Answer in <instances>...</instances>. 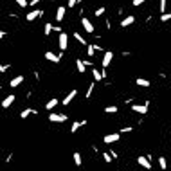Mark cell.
<instances>
[{
    "mask_svg": "<svg viewBox=\"0 0 171 171\" xmlns=\"http://www.w3.org/2000/svg\"><path fill=\"white\" fill-rule=\"evenodd\" d=\"M105 112H106V114H117V106H114V105H112V106H106Z\"/></svg>",
    "mask_w": 171,
    "mask_h": 171,
    "instance_id": "cell-26",
    "label": "cell"
},
{
    "mask_svg": "<svg viewBox=\"0 0 171 171\" xmlns=\"http://www.w3.org/2000/svg\"><path fill=\"white\" fill-rule=\"evenodd\" d=\"M94 52H95V47H94V45H88V49H87V54H88V56H94Z\"/></svg>",
    "mask_w": 171,
    "mask_h": 171,
    "instance_id": "cell-29",
    "label": "cell"
},
{
    "mask_svg": "<svg viewBox=\"0 0 171 171\" xmlns=\"http://www.w3.org/2000/svg\"><path fill=\"white\" fill-rule=\"evenodd\" d=\"M74 38H76L77 41H79V43H83V45H87V40L83 38V36H81L79 33H74Z\"/></svg>",
    "mask_w": 171,
    "mask_h": 171,
    "instance_id": "cell-25",
    "label": "cell"
},
{
    "mask_svg": "<svg viewBox=\"0 0 171 171\" xmlns=\"http://www.w3.org/2000/svg\"><path fill=\"white\" fill-rule=\"evenodd\" d=\"M67 119H69V117L65 114H51L49 115V121H51V123H65Z\"/></svg>",
    "mask_w": 171,
    "mask_h": 171,
    "instance_id": "cell-3",
    "label": "cell"
},
{
    "mask_svg": "<svg viewBox=\"0 0 171 171\" xmlns=\"http://www.w3.org/2000/svg\"><path fill=\"white\" fill-rule=\"evenodd\" d=\"M92 74H94V81H101V79H103V70H97V69H94V70H92Z\"/></svg>",
    "mask_w": 171,
    "mask_h": 171,
    "instance_id": "cell-18",
    "label": "cell"
},
{
    "mask_svg": "<svg viewBox=\"0 0 171 171\" xmlns=\"http://www.w3.org/2000/svg\"><path fill=\"white\" fill-rule=\"evenodd\" d=\"M112 58H114V52H112V51H106V52L103 54V69H106V67L112 63Z\"/></svg>",
    "mask_w": 171,
    "mask_h": 171,
    "instance_id": "cell-6",
    "label": "cell"
},
{
    "mask_svg": "<svg viewBox=\"0 0 171 171\" xmlns=\"http://www.w3.org/2000/svg\"><path fill=\"white\" fill-rule=\"evenodd\" d=\"M159 166H160V169H166V168H168V160H166V157H159Z\"/></svg>",
    "mask_w": 171,
    "mask_h": 171,
    "instance_id": "cell-21",
    "label": "cell"
},
{
    "mask_svg": "<svg viewBox=\"0 0 171 171\" xmlns=\"http://www.w3.org/2000/svg\"><path fill=\"white\" fill-rule=\"evenodd\" d=\"M22 83H23V76H16V77H13V79H11L9 87H11V88H16V87H20Z\"/></svg>",
    "mask_w": 171,
    "mask_h": 171,
    "instance_id": "cell-13",
    "label": "cell"
},
{
    "mask_svg": "<svg viewBox=\"0 0 171 171\" xmlns=\"http://www.w3.org/2000/svg\"><path fill=\"white\" fill-rule=\"evenodd\" d=\"M94 47H95V51H99V52H106V51H103V47L97 45V43H94Z\"/></svg>",
    "mask_w": 171,
    "mask_h": 171,
    "instance_id": "cell-35",
    "label": "cell"
},
{
    "mask_svg": "<svg viewBox=\"0 0 171 171\" xmlns=\"http://www.w3.org/2000/svg\"><path fill=\"white\" fill-rule=\"evenodd\" d=\"M94 87H95V83H90V85H88V88H87V94H85V97H87V99H90V97H92Z\"/></svg>",
    "mask_w": 171,
    "mask_h": 171,
    "instance_id": "cell-22",
    "label": "cell"
},
{
    "mask_svg": "<svg viewBox=\"0 0 171 171\" xmlns=\"http://www.w3.org/2000/svg\"><path fill=\"white\" fill-rule=\"evenodd\" d=\"M139 87H150V81L148 79H144V77H137V81H135Z\"/></svg>",
    "mask_w": 171,
    "mask_h": 171,
    "instance_id": "cell-19",
    "label": "cell"
},
{
    "mask_svg": "<svg viewBox=\"0 0 171 171\" xmlns=\"http://www.w3.org/2000/svg\"><path fill=\"white\" fill-rule=\"evenodd\" d=\"M45 59H49V61H52V63H59V59H61V54H54V52H45Z\"/></svg>",
    "mask_w": 171,
    "mask_h": 171,
    "instance_id": "cell-9",
    "label": "cell"
},
{
    "mask_svg": "<svg viewBox=\"0 0 171 171\" xmlns=\"http://www.w3.org/2000/svg\"><path fill=\"white\" fill-rule=\"evenodd\" d=\"M58 43H59V49L61 51H67V47H69V34L67 33H59Z\"/></svg>",
    "mask_w": 171,
    "mask_h": 171,
    "instance_id": "cell-1",
    "label": "cell"
},
{
    "mask_svg": "<svg viewBox=\"0 0 171 171\" xmlns=\"http://www.w3.org/2000/svg\"><path fill=\"white\" fill-rule=\"evenodd\" d=\"M171 20V13H164V15H160V22H169Z\"/></svg>",
    "mask_w": 171,
    "mask_h": 171,
    "instance_id": "cell-27",
    "label": "cell"
},
{
    "mask_svg": "<svg viewBox=\"0 0 171 171\" xmlns=\"http://www.w3.org/2000/svg\"><path fill=\"white\" fill-rule=\"evenodd\" d=\"M81 23H83V29H85L87 33H94V25H92V22H90L88 18L81 16Z\"/></svg>",
    "mask_w": 171,
    "mask_h": 171,
    "instance_id": "cell-7",
    "label": "cell"
},
{
    "mask_svg": "<svg viewBox=\"0 0 171 171\" xmlns=\"http://www.w3.org/2000/svg\"><path fill=\"white\" fill-rule=\"evenodd\" d=\"M40 16H43V11H41V9H34V11H31L29 15H25V20H27V22H33V20L40 18Z\"/></svg>",
    "mask_w": 171,
    "mask_h": 171,
    "instance_id": "cell-4",
    "label": "cell"
},
{
    "mask_svg": "<svg viewBox=\"0 0 171 171\" xmlns=\"http://www.w3.org/2000/svg\"><path fill=\"white\" fill-rule=\"evenodd\" d=\"M144 2H146V0H133V5H135V7H139V5H141V4H144Z\"/></svg>",
    "mask_w": 171,
    "mask_h": 171,
    "instance_id": "cell-33",
    "label": "cell"
},
{
    "mask_svg": "<svg viewBox=\"0 0 171 171\" xmlns=\"http://www.w3.org/2000/svg\"><path fill=\"white\" fill-rule=\"evenodd\" d=\"M105 11H106L105 7H99V9L95 11V16H103V15H105Z\"/></svg>",
    "mask_w": 171,
    "mask_h": 171,
    "instance_id": "cell-32",
    "label": "cell"
},
{
    "mask_svg": "<svg viewBox=\"0 0 171 171\" xmlns=\"http://www.w3.org/2000/svg\"><path fill=\"white\" fill-rule=\"evenodd\" d=\"M85 124H87V121H74L72 126H70V133H76L77 130H79L81 126H85Z\"/></svg>",
    "mask_w": 171,
    "mask_h": 171,
    "instance_id": "cell-12",
    "label": "cell"
},
{
    "mask_svg": "<svg viewBox=\"0 0 171 171\" xmlns=\"http://www.w3.org/2000/svg\"><path fill=\"white\" fill-rule=\"evenodd\" d=\"M58 103H59V101H58L56 97H54V99H51V101H49V103H47V105H45V108H47V110H52V108H54V106H56Z\"/></svg>",
    "mask_w": 171,
    "mask_h": 171,
    "instance_id": "cell-20",
    "label": "cell"
},
{
    "mask_svg": "<svg viewBox=\"0 0 171 171\" xmlns=\"http://www.w3.org/2000/svg\"><path fill=\"white\" fill-rule=\"evenodd\" d=\"M119 139H121V135H119V133H110V135H105V139H103V141H105V144H114V142H117Z\"/></svg>",
    "mask_w": 171,
    "mask_h": 171,
    "instance_id": "cell-5",
    "label": "cell"
},
{
    "mask_svg": "<svg viewBox=\"0 0 171 171\" xmlns=\"http://www.w3.org/2000/svg\"><path fill=\"white\" fill-rule=\"evenodd\" d=\"M103 159H105V162H112V159H114V157H112L110 153H103Z\"/></svg>",
    "mask_w": 171,
    "mask_h": 171,
    "instance_id": "cell-31",
    "label": "cell"
},
{
    "mask_svg": "<svg viewBox=\"0 0 171 171\" xmlns=\"http://www.w3.org/2000/svg\"><path fill=\"white\" fill-rule=\"evenodd\" d=\"M169 135H171V133H169Z\"/></svg>",
    "mask_w": 171,
    "mask_h": 171,
    "instance_id": "cell-39",
    "label": "cell"
},
{
    "mask_svg": "<svg viewBox=\"0 0 171 171\" xmlns=\"http://www.w3.org/2000/svg\"><path fill=\"white\" fill-rule=\"evenodd\" d=\"M41 0H31V5H36V4H40Z\"/></svg>",
    "mask_w": 171,
    "mask_h": 171,
    "instance_id": "cell-38",
    "label": "cell"
},
{
    "mask_svg": "<svg viewBox=\"0 0 171 171\" xmlns=\"http://www.w3.org/2000/svg\"><path fill=\"white\" fill-rule=\"evenodd\" d=\"M148 106H150V103H144V105H133L132 110L135 112V114L146 115V114H148Z\"/></svg>",
    "mask_w": 171,
    "mask_h": 171,
    "instance_id": "cell-2",
    "label": "cell"
},
{
    "mask_svg": "<svg viewBox=\"0 0 171 171\" xmlns=\"http://www.w3.org/2000/svg\"><path fill=\"white\" fill-rule=\"evenodd\" d=\"M9 67H11V65H2V67H0V72H5Z\"/></svg>",
    "mask_w": 171,
    "mask_h": 171,
    "instance_id": "cell-36",
    "label": "cell"
},
{
    "mask_svg": "<svg viewBox=\"0 0 171 171\" xmlns=\"http://www.w3.org/2000/svg\"><path fill=\"white\" fill-rule=\"evenodd\" d=\"M52 29H54V27H52V23H45V27H43V33L49 36V34L52 33Z\"/></svg>",
    "mask_w": 171,
    "mask_h": 171,
    "instance_id": "cell-24",
    "label": "cell"
},
{
    "mask_svg": "<svg viewBox=\"0 0 171 171\" xmlns=\"http://www.w3.org/2000/svg\"><path fill=\"white\" fill-rule=\"evenodd\" d=\"M15 2L18 4L20 7H27V5H29V2H27V0H15Z\"/></svg>",
    "mask_w": 171,
    "mask_h": 171,
    "instance_id": "cell-30",
    "label": "cell"
},
{
    "mask_svg": "<svg viewBox=\"0 0 171 171\" xmlns=\"http://www.w3.org/2000/svg\"><path fill=\"white\" fill-rule=\"evenodd\" d=\"M137 162H139L141 168H144V169H151V162L148 160V157H139Z\"/></svg>",
    "mask_w": 171,
    "mask_h": 171,
    "instance_id": "cell-8",
    "label": "cell"
},
{
    "mask_svg": "<svg viewBox=\"0 0 171 171\" xmlns=\"http://www.w3.org/2000/svg\"><path fill=\"white\" fill-rule=\"evenodd\" d=\"M133 22H135V16H133V15H128L126 18H123V22H121V27H130Z\"/></svg>",
    "mask_w": 171,
    "mask_h": 171,
    "instance_id": "cell-14",
    "label": "cell"
},
{
    "mask_svg": "<svg viewBox=\"0 0 171 171\" xmlns=\"http://www.w3.org/2000/svg\"><path fill=\"white\" fill-rule=\"evenodd\" d=\"M34 114H36V110H33V108H25V110L20 114V117H22V119H25V117H29V115H34Z\"/></svg>",
    "mask_w": 171,
    "mask_h": 171,
    "instance_id": "cell-17",
    "label": "cell"
},
{
    "mask_svg": "<svg viewBox=\"0 0 171 171\" xmlns=\"http://www.w3.org/2000/svg\"><path fill=\"white\" fill-rule=\"evenodd\" d=\"M166 4H168V0H160V4H159L160 13H164V11H166Z\"/></svg>",
    "mask_w": 171,
    "mask_h": 171,
    "instance_id": "cell-28",
    "label": "cell"
},
{
    "mask_svg": "<svg viewBox=\"0 0 171 171\" xmlns=\"http://www.w3.org/2000/svg\"><path fill=\"white\" fill-rule=\"evenodd\" d=\"M77 2H79V0H69V9H70V7H74Z\"/></svg>",
    "mask_w": 171,
    "mask_h": 171,
    "instance_id": "cell-34",
    "label": "cell"
},
{
    "mask_svg": "<svg viewBox=\"0 0 171 171\" xmlns=\"http://www.w3.org/2000/svg\"><path fill=\"white\" fill-rule=\"evenodd\" d=\"M65 11H67V7H63V5H59L56 9V20L58 22H61V20L65 18Z\"/></svg>",
    "mask_w": 171,
    "mask_h": 171,
    "instance_id": "cell-15",
    "label": "cell"
},
{
    "mask_svg": "<svg viewBox=\"0 0 171 171\" xmlns=\"http://www.w3.org/2000/svg\"><path fill=\"white\" fill-rule=\"evenodd\" d=\"M15 99H16V97H15L13 94H11V95H7V97H5V99L2 101V108H9V106H11V105L15 103Z\"/></svg>",
    "mask_w": 171,
    "mask_h": 171,
    "instance_id": "cell-10",
    "label": "cell"
},
{
    "mask_svg": "<svg viewBox=\"0 0 171 171\" xmlns=\"http://www.w3.org/2000/svg\"><path fill=\"white\" fill-rule=\"evenodd\" d=\"M77 95V90H70V92H69V94H67V97H65V99H63V101H61V103H63V105H65V106H69V103H70V101H72V99H74V97H76Z\"/></svg>",
    "mask_w": 171,
    "mask_h": 171,
    "instance_id": "cell-11",
    "label": "cell"
},
{
    "mask_svg": "<svg viewBox=\"0 0 171 171\" xmlns=\"http://www.w3.org/2000/svg\"><path fill=\"white\" fill-rule=\"evenodd\" d=\"M121 132H123V133H128V132H132V126H126V128H124V130H121Z\"/></svg>",
    "mask_w": 171,
    "mask_h": 171,
    "instance_id": "cell-37",
    "label": "cell"
},
{
    "mask_svg": "<svg viewBox=\"0 0 171 171\" xmlns=\"http://www.w3.org/2000/svg\"><path fill=\"white\" fill-rule=\"evenodd\" d=\"M74 164H76V166H81V164H83V159H81V155H79V153H74Z\"/></svg>",
    "mask_w": 171,
    "mask_h": 171,
    "instance_id": "cell-23",
    "label": "cell"
},
{
    "mask_svg": "<svg viewBox=\"0 0 171 171\" xmlns=\"http://www.w3.org/2000/svg\"><path fill=\"white\" fill-rule=\"evenodd\" d=\"M76 67H77V70H79L81 74H85V72H87V65H85V61H83V59H76Z\"/></svg>",
    "mask_w": 171,
    "mask_h": 171,
    "instance_id": "cell-16",
    "label": "cell"
}]
</instances>
